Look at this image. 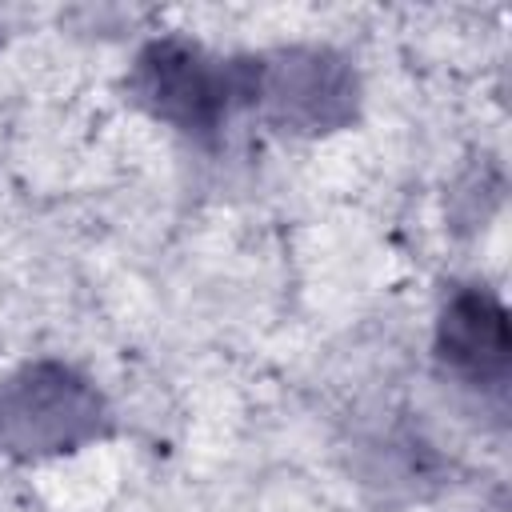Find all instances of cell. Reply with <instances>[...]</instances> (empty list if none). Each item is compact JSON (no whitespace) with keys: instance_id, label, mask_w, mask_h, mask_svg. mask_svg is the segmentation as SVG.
Instances as JSON below:
<instances>
[{"instance_id":"obj_2","label":"cell","mask_w":512,"mask_h":512,"mask_svg":"<svg viewBox=\"0 0 512 512\" xmlns=\"http://www.w3.org/2000/svg\"><path fill=\"white\" fill-rule=\"evenodd\" d=\"M116 428L108 396L80 368L40 356L0 376V452L52 460L108 440Z\"/></svg>"},{"instance_id":"obj_4","label":"cell","mask_w":512,"mask_h":512,"mask_svg":"<svg viewBox=\"0 0 512 512\" xmlns=\"http://www.w3.org/2000/svg\"><path fill=\"white\" fill-rule=\"evenodd\" d=\"M432 360L436 368L476 392L504 400L512 376V328L500 292L484 280H452L440 296L432 324Z\"/></svg>"},{"instance_id":"obj_3","label":"cell","mask_w":512,"mask_h":512,"mask_svg":"<svg viewBox=\"0 0 512 512\" xmlns=\"http://www.w3.org/2000/svg\"><path fill=\"white\" fill-rule=\"evenodd\" d=\"M244 108L292 136L348 128L360 108V80L348 56L324 44H288L244 56Z\"/></svg>"},{"instance_id":"obj_1","label":"cell","mask_w":512,"mask_h":512,"mask_svg":"<svg viewBox=\"0 0 512 512\" xmlns=\"http://www.w3.org/2000/svg\"><path fill=\"white\" fill-rule=\"evenodd\" d=\"M124 88L144 116L188 144H216L244 108V56H220L184 32H164L136 48Z\"/></svg>"}]
</instances>
